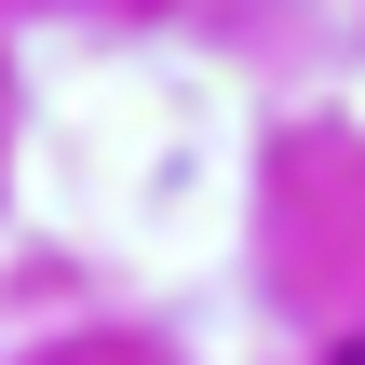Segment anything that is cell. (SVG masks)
<instances>
[{
	"label": "cell",
	"instance_id": "obj_1",
	"mask_svg": "<svg viewBox=\"0 0 365 365\" xmlns=\"http://www.w3.org/2000/svg\"><path fill=\"white\" fill-rule=\"evenodd\" d=\"M325 365H365V339H352V352H325Z\"/></svg>",
	"mask_w": 365,
	"mask_h": 365
}]
</instances>
